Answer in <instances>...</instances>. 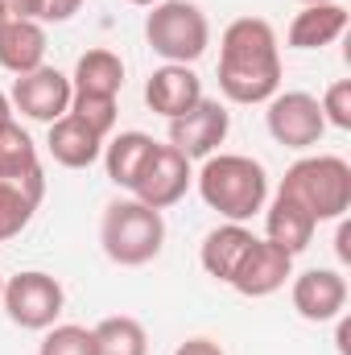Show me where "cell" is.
<instances>
[{
    "mask_svg": "<svg viewBox=\"0 0 351 355\" xmlns=\"http://www.w3.org/2000/svg\"><path fill=\"white\" fill-rule=\"evenodd\" d=\"M318 107H323V120L327 124H335V128H351V79H339V83H331L327 95L318 99Z\"/></svg>",
    "mask_w": 351,
    "mask_h": 355,
    "instance_id": "26",
    "label": "cell"
},
{
    "mask_svg": "<svg viewBox=\"0 0 351 355\" xmlns=\"http://www.w3.org/2000/svg\"><path fill=\"white\" fill-rule=\"evenodd\" d=\"M120 87H124V62H120V54H112V50H87L75 62V75H71V91L75 95L116 99Z\"/></svg>",
    "mask_w": 351,
    "mask_h": 355,
    "instance_id": "20",
    "label": "cell"
},
{
    "mask_svg": "<svg viewBox=\"0 0 351 355\" xmlns=\"http://www.w3.org/2000/svg\"><path fill=\"white\" fill-rule=\"evenodd\" d=\"M128 4H149V8H153V4H162V0H128Z\"/></svg>",
    "mask_w": 351,
    "mask_h": 355,
    "instance_id": "34",
    "label": "cell"
},
{
    "mask_svg": "<svg viewBox=\"0 0 351 355\" xmlns=\"http://www.w3.org/2000/svg\"><path fill=\"white\" fill-rule=\"evenodd\" d=\"M99 244H103L108 261H116V265H149L166 244V219H162V211L145 207L141 198H116L103 211Z\"/></svg>",
    "mask_w": 351,
    "mask_h": 355,
    "instance_id": "3",
    "label": "cell"
},
{
    "mask_svg": "<svg viewBox=\"0 0 351 355\" xmlns=\"http://www.w3.org/2000/svg\"><path fill=\"white\" fill-rule=\"evenodd\" d=\"M0 182L21 186L33 202H42L46 194V178H42V162H37V145L29 141V132L8 120L0 124Z\"/></svg>",
    "mask_w": 351,
    "mask_h": 355,
    "instance_id": "13",
    "label": "cell"
},
{
    "mask_svg": "<svg viewBox=\"0 0 351 355\" xmlns=\"http://www.w3.org/2000/svg\"><path fill=\"white\" fill-rule=\"evenodd\" d=\"M95 352L99 355H149V335L137 318L112 314L95 327Z\"/></svg>",
    "mask_w": 351,
    "mask_h": 355,
    "instance_id": "22",
    "label": "cell"
},
{
    "mask_svg": "<svg viewBox=\"0 0 351 355\" xmlns=\"http://www.w3.org/2000/svg\"><path fill=\"white\" fill-rule=\"evenodd\" d=\"M252 240H257V236H252L244 223H223V227L207 232V240H203V248H198V261H203V268H207V277L232 281V272H236L240 257L248 252Z\"/></svg>",
    "mask_w": 351,
    "mask_h": 355,
    "instance_id": "19",
    "label": "cell"
},
{
    "mask_svg": "<svg viewBox=\"0 0 351 355\" xmlns=\"http://www.w3.org/2000/svg\"><path fill=\"white\" fill-rule=\"evenodd\" d=\"M153 145L157 141L145 137V132H120V137L103 141V170L112 178V186L132 190V182H137V174H141V166H145Z\"/></svg>",
    "mask_w": 351,
    "mask_h": 355,
    "instance_id": "21",
    "label": "cell"
},
{
    "mask_svg": "<svg viewBox=\"0 0 351 355\" xmlns=\"http://www.w3.org/2000/svg\"><path fill=\"white\" fill-rule=\"evenodd\" d=\"M145 42H149V50L157 58L190 67V62H198L207 54L211 25H207L198 4H190V0H162L145 17Z\"/></svg>",
    "mask_w": 351,
    "mask_h": 355,
    "instance_id": "5",
    "label": "cell"
},
{
    "mask_svg": "<svg viewBox=\"0 0 351 355\" xmlns=\"http://www.w3.org/2000/svg\"><path fill=\"white\" fill-rule=\"evenodd\" d=\"M264 124H268V137L277 145H285V149H310L327 132L323 107H318V99L310 91H277L268 99Z\"/></svg>",
    "mask_w": 351,
    "mask_h": 355,
    "instance_id": "7",
    "label": "cell"
},
{
    "mask_svg": "<svg viewBox=\"0 0 351 355\" xmlns=\"http://www.w3.org/2000/svg\"><path fill=\"white\" fill-rule=\"evenodd\" d=\"M37 355H99L95 352V331L87 327H50V335L42 339Z\"/></svg>",
    "mask_w": 351,
    "mask_h": 355,
    "instance_id": "24",
    "label": "cell"
},
{
    "mask_svg": "<svg viewBox=\"0 0 351 355\" xmlns=\"http://www.w3.org/2000/svg\"><path fill=\"white\" fill-rule=\"evenodd\" d=\"M0 67L12 75H29L46 67V29L42 21H17L8 17L0 25Z\"/></svg>",
    "mask_w": 351,
    "mask_h": 355,
    "instance_id": "17",
    "label": "cell"
},
{
    "mask_svg": "<svg viewBox=\"0 0 351 355\" xmlns=\"http://www.w3.org/2000/svg\"><path fill=\"white\" fill-rule=\"evenodd\" d=\"M219 91L232 103H268L281 91L277 33L261 17H240L219 42Z\"/></svg>",
    "mask_w": 351,
    "mask_h": 355,
    "instance_id": "1",
    "label": "cell"
},
{
    "mask_svg": "<svg viewBox=\"0 0 351 355\" xmlns=\"http://www.w3.org/2000/svg\"><path fill=\"white\" fill-rule=\"evenodd\" d=\"M277 190L285 198H293L298 207H306L318 223L323 219H343L351 211V166L343 157H331V153L302 157L285 170Z\"/></svg>",
    "mask_w": 351,
    "mask_h": 355,
    "instance_id": "4",
    "label": "cell"
},
{
    "mask_svg": "<svg viewBox=\"0 0 351 355\" xmlns=\"http://www.w3.org/2000/svg\"><path fill=\"white\" fill-rule=\"evenodd\" d=\"M198 99H203V79H198L190 67H178V62L157 67V71L149 75V83H145V103H149V112H157V116H166V120L186 116Z\"/></svg>",
    "mask_w": 351,
    "mask_h": 355,
    "instance_id": "14",
    "label": "cell"
},
{
    "mask_svg": "<svg viewBox=\"0 0 351 355\" xmlns=\"http://www.w3.org/2000/svg\"><path fill=\"white\" fill-rule=\"evenodd\" d=\"M348 33V8L335 4H302V12L289 21V46L293 50H323Z\"/></svg>",
    "mask_w": 351,
    "mask_h": 355,
    "instance_id": "18",
    "label": "cell"
},
{
    "mask_svg": "<svg viewBox=\"0 0 351 355\" xmlns=\"http://www.w3.org/2000/svg\"><path fill=\"white\" fill-rule=\"evenodd\" d=\"M0 302H4L8 318H12L21 331H50L54 318L62 314L67 293H62V285H58L50 272L29 268V272H17V277L4 281Z\"/></svg>",
    "mask_w": 351,
    "mask_h": 355,
    "instance_id": "6",
    "label": "cell"
},
{
    "mask_svg": "<svg viewBox=\"0 0 351 355\" xmlns=\"http://www.w3.org/2000/svg\"><path fill=\"white\" fill-rule=\"evenodd\" d=\"M71 95H75V91H71V79H67L62 71L37 67V71H29V75H17L8 103H12V112L29 116V120H37V124H54L58 116L71 112Z\"/></svg>",
    "mask_w": 351,
    "mask_h": 355,
    "instance_id": "10",
    "label": "cell"
},
{
    "mask_svg": "<svg viewBox=\"0 0 351 355\" xmlns=\"http://www.w3.org/2000/svg\"><path fill=\"white\" fill-rule=\"evenodd\" d=\"M46 145H50V157L58 166H67V170H87V166H95L103 157V137L91 132L75 112H67V116H58L50 124Z\"/></svg>",
    "mask_w": 351,
    "mask_h": 355,
    "instance_id": "15",
    "label": "cell"
},
{
    "mask_svg": "<svg viewBox=\"0 0 351 355\" xmlns=\"http://www.w3.org/2000/svg\"><path fill=\"white\" fill-rule=\"evenodd\" d=\"M79 8H83V0H42V21L62 25V21H71Z\"/></svg>",
    "mask_w": 351,
    "mask_h": 355,
    "instance_id": "27",
    "label": "cell"
},
{
    "mask_svg": "<svg viewBox=\"0 0 351 355\" xmlns=\"http://www.w3.org/2000/svg\"><path fill=\"white\" fill-rule=\"evenodd\" d=\"M198 194L211 211H219L228 223H248L268 202V174L261 162L244 153H211L203 170L194 174Z\"/></svg>",
    "mask_w": 351,
    "mask_h": 355,
    "instance_id": "2",
    "label": "cell"
},
{
    "mask_svg": "<svg viewBox=\"0 0 351 355\" xmlns=\"http://www.w3.org/2000/svg\"><path fill=\"white\" fill-rule=\"evenodd\" d=\"M0 4L17 21H42V0H0Z\"/></svg>",
    "mask_w": 351,
    "mask_h": 355,
    "instance_id": "28",
    "label": "cell"
},
{
    "mask_svg": "<svg viewBox=\"0 0 351 355\" xmlns=\"http://www.w3.org/2000/svg\"><path fill=\"white\" fill-rule=\"evenodd\" d=\"M339 352L348 355V322H339Z\"/></svg>",
    "mask_w": 351,
    "mask_h": 355,
    "instance_id": "32",
    "label": "cell"
},
{
    "mask_svg": "<svg viewBox=\"0 0 351 355\" xmlns=\"http://www.w3.org/2000/svg\"><path fill=\"white\" fill-rule=\"evenodd\" d=\"M33 211H37V202H33L21 186L0 182V244H4V240H12V236H21V232L29 227Z\"/></svg>",
    "mask_w": 351,
    "mask_h": 355,
    "instance_id": "23",
    "label": "cell"
},
{
    "mask_svg": "<svg viewBox=\"0 0 351 355\" xmlns=\"http://www.w3.org/2000/svg\"><path fill=\"white\" fill-rule=\"evenodd\" d=\"M4 21H8V12H4V4H0V25H4Z\"/></svg>",
    "mask_w": 351,
    "mask_h": 355,
    "instance_id": "35",
    "label": "cell"
},
{
    "mask_svg": "<svg viewBox=\"0 0 351 355\" xmlns=\"http://www.w3.org/2000/svg\"><path fill=\"white\" fill-rule=\"evenodd\" d=\"M289 297H293V310L306 322H331L348 306V281L335 268H306L302 277H293Z\"/></svg>",
    "mask_w": 351,
    "mask_h": 355,
    "instance_id": "12",
    "label": "cell"
},
{
    "mask_svg": "<svg viewBox=\"0 0 351 355\" xmlns=\"http://www.w3.org/2000/svg\"><path fill=\"white\" fill-rule=\"evenodd\" d=\"M190 182H194L190 162L178 153L174 145H153L145 166H141V174H137V182H132V198H141L153 211H166V207H174L178 198L190 190Z\"/></svg>",
    "mask_w": 351,
    "mask_h": 355,
    "instance_id": "8",
    "label": "cell"
},
{
    "mask_svg": "<svg viewBox=\"0 0 351 355\" xmlns=\"http://www.w3.org/2000/svg\"><path fill=\"white\" fill-rule=\"evenodd\" d=\"M228 128H232L228 107H223L219 99H207V95H203L186 116L170 120V145H174L186 162H194V157L207 162V157L228 141Z\"/></svg>",
    "mask_w": 351,
    "mask_h": 355,
    "instance_id": "9",
    "label": "cell"
},
{
    "mask_svg": "<svg viewBox=\"0 0 351 355\" xmlns=\"http://www.w3.org/2000/svg\"><path fill=\"white\" fill-rule=\"evenodd\" d=\"M298 4H335V0H298Z\"/></svg>",
    "mask_w": 351,
    "mask_h": 355,
    "instance_id": "33",
    "label": "cell"
},
{
    "mask_svg": "<svg viewBox=\"0 0 351 355\" xmlns=\"http://www.w3.org/2000/svg\"><path fill=\"white\" fill-rule=\"evenodd\" d=\"M0 293H4V277H0Z\"/></svg>",
    "mask_w": 351,
    "mask_h": 355,
    "instance_id": "36",
    "label": "cell"
},
{
    "mask_svg": "<svg viewBox=\"0 0 351 355\" xmlns=\"http://www.w3.org/2000/svg\"><path fill=\"white\" fill-rule=\"evenodd\" d=\"M335 252H339V261H343V265L351 261V223H348V219H339V236H335Z\"/></svg>",
    "mask_w": 351,
    "mask_h": 355,
    "instance_id": "30",
    "label": "cell"
},
{
    "mask_svg": "<svg viewBox=\"0 0 351 355\" xmlns=\"http://www.w3.org/2000/svg\"><path fill=\"white\" fill-rule=\"evenodd\" d=\"M12 120V103H8V95L0 91V124H8Z\"/></svg>",
    "mask_w": 351,
    "mask_h": 355,
    "instance_id": "31",
    "label": "cell"
},
{
    "mask_svg": "<svg viewBox=\"0 0 351 355\" xmlns=\"http://www.w3.org/2000/svg\"><path fill=\"white\" fill-rule=\"evenodd\" d=\"M71 112L87 124L91 132H99L103 141L116 128V99H103V95H71Z\"/></svg>",
    "mask_w": 351,
    "mask_h": 355,
    "instance_id": "25",
    "label": "cell"
},
{
    "mask_svg": "<svg viewBox=\"0 0 351 355\" xmlns=\"http://www.w3.org/2000/svg\"><path fill=\"white\" fill-rule=\"evenodd\" d=\"M289 277H293V257L281 252V248L268 244V240H252L228 285H232L236 293H244V297H268V293H277Z\"/></svg>",
    "mask_w": 351,
    "mask_h": 355,
    "instance_id": "11",
    "label": "cell"
},
{
    "mask_svg": "<svg viewBox=\"0 0 351 355\" xmlns=\"http://www.w3.org/2000/svg\"><path fill=\"white\" fill-rule=\"evenodd\" d=\"M174 355H223V347L215 343V339H186V343H178V352Z\"/></svg>",
    "mask_w": 351,
    "mask_h": 355,
    "instance_id": "29",
    "label": "cell"
},
{
    "mask_svg": "<svg viewBox=\"0 0 351 355\" xmlns=\"http://www.w3.org/2000/svg\"><path fill=\"white\" fill-rule=\"evenodd\" d=\"M314 227H318V219H314L306 207H298V202L285 198L281 190L273 194V202H268V211H264V232H268L264 240H268V244H277L281 252L298 257V252L310 248Z\"/></svg>",
    "mask_w": 351,
    "mask_h": 355,
    "instance_id": "16",
    "label": "cell"
}]
</instances>
